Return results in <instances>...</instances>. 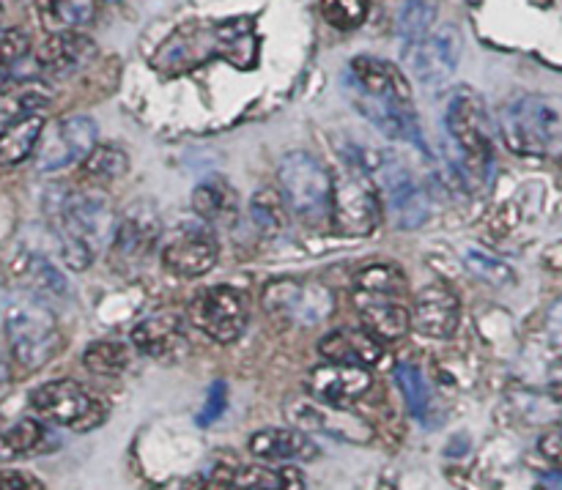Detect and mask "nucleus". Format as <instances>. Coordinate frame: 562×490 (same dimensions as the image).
<instances>
[{
    "label": "nucleus",
    "instance_id": "obj_26",
    "mask_svg": "<svg viewBox=\"0 0 562 490\" xmlns=\"http://www.w3.org/2000/svg\"><path fill=\"white\" fill-rule=\"evenodd\" d=\"M49 442H55V438L49 436L47 428L38 420L27 417V420H20L14 428H9L0 436V460H14L33 453H44L47 447H53Z\"/></svg>",
    "mask_w": 562,
    "mask_h": 490
},
{
    "label": "nucleus",
    "instance_id": "obj_12",
    "mask_svg": "<svg viewBox=\"0 0 562 490\" xmlns=\"http://www.w3.org/2000/svg\"><path fill=\"white\" fill-rule=\"evenodd\" d=\"M97 124L86 115H71V118L58 121L53 132L42 137L36 168L42 173H55V170L71 168L75 162H86L88 153L97 148Z\"/></svg>",
    "mask_w": 562,
    "mask_h": 490
},
{
    "label": "nucleus",
    "instance_id": "obj_5",
    "mask_svg": "<svg viewBox=\"0 0 562 490\" xmlns=\"http://www.w3.org/2000/svg\"><path fill=\"white\" fill-rule=\"evenodd\" d=\"M5 340L11 354L25 371H38L58 351V321L47 301L33 294H20L5 305Z\"/></svg>",
    "mask_w": 562,
    "mask_h": 490
},
{
    "label": "nucleus",
    "instance_id": "obj_17",
    "mask_svg": "<svg viewBox=\"0 0 562 490\" xmlns=\"http://www.w3.org/2000/svg\"><path fill=\"white\" fill-rule=\"evenodd\" d=\"M351 82L360 96L379 99V102L412 104V93L401 71L393 64L371 55H360L351 60Z\"/></svg>",
    "mask_w": 562,
    "mask_h": 490
},
{
    "label": "nucleus",
    "instance_id": "obj_41",
    "mask_svg": "<svg viewBox=\"0 0 562 490\" xmlns=\"http://www.w3.org/2000/svg\"><path fill=\"white\" fill-rule=\"evenodd\" d=\"M538 447H541L543 458H549L552 464L562 466V425L552 428V431L541 438V444H538Z\"/></svg>",
    "mask_w": 562,
    "mask_h": 490
},
{
    "label": "nucleus",
    "instance_id": "obj_4",
    "mask_svg": "<svg viewBox=\"0 0 562 490\" xmlns=\"http://www.w3.org/2000/svg\"><path fill=\"white\" fill-rule=\"evenodd\" d=\"M503 137L521 157H562V99L525 93L505 104L499 115Z\"/></svg>",
    "mask_w": 562,
    "mask_h": 490
},
{
    "label": "nucleus",
    "instance_id": "obj_11",
    "mask_svg": "<svg viewBox=\"0 0 562 490\" xmlns=\"http://www.w3.org/2000/svg\"><path fill=\"white\" fill-rule=\"evenodd\" d=\"M190 316L203 334H209L217 343H234L245 334L250 310H247V301L239 290L231 288V285H214V288L201 290L192 299Z\"/></svg>",
    "mask_w": 562,
    "mask_h": 490
},
{
    "label": "nucleus",
    "instance_id": "obj_23",
    "mask_svg": "<svg viewBox=\"0 0 562 490\" xmlns=\"http://www.w3.org/2000/svg\"><path fill=\"white\" fill-rule=\"evenodd\" d=\"M250 449L261 460H307L316 458L318 449L305 433L289 428H267L250 438Z\"/></svg>",
    "mask_w": 562,
    "mask_h": 490
},
{
    "label": "nucleus",
    "instance_id": "obj_14",
    "mask_svg": "<svg viewBox=\"0 0 562 490\" xmlns=\"http://www.w3.org/2000/svg\"><path fill=\"white\" fill-rule=\"evenodd\" d=\"M263 305L267 310L280 312L296 323H318L333 312V294L318 283L283 280V283L269 285Z\"/></svg>",
    "mask_w": 562,
    "mask_h": 490
},
{
    "label": "nucleus",
    "instance_id": "obj_36",
    "mask_svg": "<svg viewBox=\"0 0 562 490\" xmlns=\"http://www.w3.org/2000/svg\"><path fill=\"white\" fill-rule=\"evenodd\" d=\"M126 170H130L126 153L115 146L93 148L86 159V175H91V179H99V181L121 179Z\"/></svg>",
    "mask_w": 562,
    "mask_h": 490
},
{
    "label": "nucleus",
    "instance_id": "obj_29",
    "mask_svg": "<svg viewBox=\"0 0 562 490\" xmlns=\"http://www.w3.org/2000/svg\"><path fill=\"white\" fill-rule=\"evenodd\" d=\"M300 471L283 469L274 471L267 466H245V469L234 471L228 480V490H302Z\"/></svg>",
    "mask_w": 562,
    "mask_h": 490
},
{
    "label": "nucleus",
    "instance_id": "obj_35",
    "mask_svg": "<svg viewBox=\"0 0 562 490\" xmlns=\"http://www.w3.org/2000/svg\"><path fill=\"white\" fill-rule=\"evenodd\" d=\"M404 274L398 272V266H390V263H373V266H366L357 274V290H362V294L393 296L404 290Z\"/></svg>",
    "mask_w": 562,
    "mask_h": 490
},
{
    "label": "nucleus",
    "instance_id": "obj_22",
    "mask_svg": "<svg viewBox=\"0 0 562 490\" xmlns=\"http://www.w3.org/2000/svg\"><path fill=\"white\" fill-rule=\"evenodd\" d=\"M318 351L327 356L329 362H338V365H357L368 367L376 365L382 360V345L373 338L371 332H346V329H338V332H329L327 338L318 343Z\"/></svg>",
    "mask_w": 562,
    "mask_h": 490
},
{
    "label": "nucleus",
    "instance_id": "obj_24",
    "mask_svg": "<svg viewBox=\"0 0 562 490\" xmlns=\"http://www.w3.org/2000/svg\"><path fill=\"white\" fill-rule=\"evenodd\" d=\"M44 132L42 113H22L0 129V164H20L25 162L38 146Z\"/></svg>",
    "mask_w": 562,
    "mask_h": 490
},
{
    "label": "nucleus",
    "instance_id": "obj_1",
    "mask_svg": "<svg viewBox=\"0 0 562 490\" xmlns=\"http://www.w3.org/2000/svg\"><path fill=\"white\" fill-rule=\"evenodd\" d=\"M49 225L60 244V258L69 269L82 272L104 250L115 228L113 208L104 197L86 192L53 190L44 201Z\"/></svg>",
    "mask_w": 562,
    "mask_h": 490
},
{
    "label": "nucleus",
    "instance_id": "obj_2",
    "mask_svg": "<svg viewBox=\"0 0 562 490\" xmlns=\"http://www.w3.org/2000/svg\"><path fill=\"white\" fill-rule=\"evenodd\" d=\"M256 33L250 20H228L217 25H190L170 36L154 55V66L162 71H190L212 58H225L239 69L256 64Z\"/></svg>",
    "mask_w": 562,
    "mask_h": 490
},
{
    "label": "nucleus",
    "instance_id": "obj_34",
    "mask_svg": "<svg viewBox=\"0 0 562 490\" xmlns=\"http://www.w3.org/2000/svg\"><path fill=\"white\" fill-rule=\"evenodd\" d=\"M439 5L442 0H406V9L401 14V36L406 38V44H415L417 38L431 33Z\"/></svg>",
    "mask_w": 562,
    "mask_h": 490
},
{
    "label": "nucleus",
    "instance_id": "obj_30",
    "mask_svg": "<svg viewBox=\"0 0 562 490\" xmlns=\"http://www.w3.org/2000/svg\"><path fill=\"white\" fill-rule=\"evenodd\" d=\"M22 277L27 283V294L38 296V299H60L66 296V280L47 258L27 255L22 263Z\"/></svg>",
    "mask_w": 562,
    "mask_h": 490
},
{
    "label": "nucleus",
    "instance_id": "obj_37",
    "mask_svg": "<svg viewBox=\"0 0 562 490\" xmlns=\"http://www.w3.org/2000/svg\"><path fill=\"white\" fill-rule=\"evenodd\" d=\"M322 14L338 31H351L368 16V0H322Z\"/></svg>",
    "mask_w": 562,
    "mask_h": 490
},
{
    "label": "nucleus",
    "instance_id": "obj_6",
    "mask_svg": "<svg viewBox=\"0 0 562 490\" xmlns=\"http://www.w3.org/2000/svg\"><path fill=\"white\" fill-rule=\"evenodd\" d=\"M280 190L291 212L305 223L318 225L333 214V175L311 153L296 151L283 159Z\"/></svg>",
    "mask_w": 562,
    "mask_h": 490
},
{
    "label": "nucleus",
    "instance_id": "obj_25",
    "mask_svg": "<svg viewBox=\"0 0 562 490\" xmlns=\"http://www.w3.org/2000/svg\"><path fill=\"white\" fill-rule=\"evenodd\" d=\"M192 206L201 214V219L214 225L234 223L236 212H239V197H236L234 186L223 179L203 181L195 192H192Z\"/></svg>",
    "mask_w": 562,
    "mask_h": 490
},
{
    "label": "nucleus",
    "instance_id": "obj_19",
    "mask_svg": "<svg viewBox=\"0 0 562 490\" xmlns=\"http://www.w3.org/2000/svg\"><path fill=\"white\" fill-rule=\"evenodd\" d=\"M289 417L305 431L327 433L333 438H349V442H366L371 436V428L362 425L357 417H349L338 406L318 403V400H300L289 406Z\"/></svg>",
    "mask_w": 562,
    "mask_h": 490
},
{
    "label": "nucleus",
    "instance_id": "obj_8",
    "mask_svg": "<svg viewBox=\"0 0 562 490\" xmlns=\"http://www.w3.org/2000/svg\"><path fill=\"white\" fill-rule=\"evenodd\" d=\"M371 175H376L384 201H387L390 214L398 223V228L412 230L426 223L428 214H431V203H428L420 181L415 179V173L401 159L382 153L371 162Z\"/></svg>",
    "mask_w": 562,
    "mask_h": 490
},
{
    "label": "nucleus",
    "instance_id": "obj_42",
    "mask_svg": "<svg viewBox=\"0 0 562 490\" xmlns=\"http://www.w3.org/2000/svg\"><path fill=\"white\" fill-rule=\"evenodd\" d=\"M0 490H42V486L25 471H3L0 475Z\"/></svg>",
    "mask_w": 562,
    "mask_h": 490
},
{
    "label": "nucleus",
    "instance_id": "obj_33",
    "mask_svg": "<svg viewBox=\"0 0 562 490\" xmlns=\"http://www.w3.org/2000/svg\"><path fill=\"white\" fill-rule=\"evenodd\" d=\"M250 214L256 228L261 230L263 236H280L285 228H289V217H285L283 197L274 190H261L256 192L250 203Z\"/></svg>",
    "mask_w": 562,
    "mask_h": 490
},
{
    "label": "nucleus",
    "instance_id": "obj_20",
    "mask_svg": "<svg viewBox=\"0 0 562 490\" xmlns=\"http://www.w3.org/2000/svg\"><path fill=\"white\" fill-rule=\"evenodd\" d=\"M97 55V44L91 38H86L82 33L66 31V33H53V38L42 44L36 60L44 71L55 77H66L80 71L82 66H88Z\"/></svg>",
    "mask_w": 562,
    "mask_h": 490
},
{
    "label": "nucleus",
    "instance_id": "obj_3",
    "mask_svg": "<svg viewBox=\"0 0 562 490\" xmlns=\"http://www.w3.org/2000/svg\"><path fill=\"white\" fill-rule=\"evenodd\" d=\"M445 143L448 157L461 181H488L494 168L492 126L486 104L472 88H461L445 113Z\"/></svg>",
    "mask_w": 562,
    "mask_h": 490
},
{
    "label": "nucleus",
    "instance_id": "obj_16",
    "mask_svg": "<svg viewBox=\"0 0 562 490\" xmlns=\"http://www.w3.org/2000/svg\"><path fill=\"white\" fill-rule=\"evenodd\" d=\"M461 323V301L448 285H426L415 296V310H412V327L431 340L453 338Z\"/></svg>",
    "mask_w": 562,
    "mask_h": 490
},
{
    "label": "nucleus",
    "instance_id": "obj_13",
    "mask_svg": "<svg viewBox=\"0 0 562 490\" xmlns=\"http://www.w3.org/2000/svg\"><path fill=\"white\" fill-rule=\"evenodd\" d=\"M162 263L168 272L179 277H203L217 263V244L214 236L203 225H181L176 233L165 241Z\"/></svg>",
    "mask_w": 562,
    "mask_h": 490
},
{
    "label": "nucleus",
    "instance_id": "obj_45",
    "mask_svg": "<svg viewBox=\"0 0 562 490\" xmlns=\"http://www.w3.org/2000/svg\"><path fill=\"white\" fill-rule=\"evenodd\" d=\"M9 378V365H5V351H3V340H0V387L5 384Z\"/></svg>",
    "mask_w": 562,
    "mask_h": 490
},
{
    "label": "nucleus",
    "instance_id": "obj_40",
    "mask_svg": "<svg viewBox=\"0 0 562 490\" xmlns=\"http://www.w3.org/2000/svg\"><path fill=\"white\" fill-rule=\"evenodd\" d=\"M225 403H228V398H225V384L220 381V384H214L212 392H209L206 409H203L201 414H198V425H201V428L212 425V422L217 420V417L225 411Z\"/></svg>",
    "mask_w": 562,
    "mask_h": 490
},
{
    "label": "nucleus",
    "instance_id": "obj_38",
    "mask_svg": "<svg viewBox=\"0 0 562 490\" xmlns=\"http://www.w3.org/2000/svg\"><path fill=\"white\" fill-rule=\"evenodd\" d=\"M467 266H470V272H475L477 277H483L486 283H492V285L514 283V272H510L508 263H503L499 258L488 255V252L475 250V247H470V250H467Z\"/></svg>",
    "mask_w": 562,
    "mask_h": 490
},
{
    "label": "nucleus",
    "instance_id": "obj_31",
    "mask_svg": "<svg viewBox=\"0 0 562 490\" xmlns=\"http://www.w3.org/2000/svg\"><path fill=\"white\" fill-rule=\"evenodd\" d=\"M395 378H398V387H401V392H404L406 406H409V411L415 414V420L426 422L428 425V422H431V414H434V395H431V387H428V381H426V376H423L420 367L398 365Z\"/></svg>",
    "mask_w": 562,
    "mask_h": 490
},
{
    "label": "nucleus",
    "instance_id": "obj_10",
    "mask_svg": "<svg viewBox=\"0 0 562 490\" xmlns=\"http://www.w3.org/2000/svg\"><path fill=\"white\" fill-rule=\"evenodd\" d=\"M31 403L42 420L71 428V431H88V428H97L104 420L102 406L77 381L42 384L31 395Z\"/></svg>",
    "mask_w": 562,
    "mask_h": 490
},
{
    "label": "nucleus",
    "instance_id": "obj_7",
    "mask_svg": "<svg viewBox=\"0 0 562 490\" xmlns=\"http://www.w3.org/2000/svg\"><path fill=\"white\" fill-rule=\"evenodd\" d=\"M333 219L351 236H366L376 228L379 197L371 184V162L346 157V168L333 181Z\"/></svg>",
    "mask_w": 562,
    "mask_h": 490
},
{
    "label": "nucleus",
    "instance_id": "obj_21",
    "mask_svg": "<svg viewBox=\"0 0 562 490\" xmlns=\"http://www.w3.org/2000/svg\"><path fill=\"white\" fill-rule=\"evenodd\" d=\"M362 323L376 340H401L412 327V316L404 305L382 294H362L357 290Z\"/></svg>",
    "mask_w": 562,
    "mask_h": 490
},
{
    "label": "nucleus",
    "instance_id": "obj_28",
    "mask_svg": "<svg viewBox=\"0 0 562 490\" xmlns=\"http://www.w3.org/2000/svg\"><path fill=\"white\" fill-rule=\"evenodd\" d=\"M159 236V225L157 217L146 208H137L135 214L121 223L119 236H115V250L121 252L124 258H140L151 250V244L157 241Z\"/></svg>",
    "mask_w": 562,
    "mask_h": 490
},
{
    "label": "nucleus",
    "instance_id": "obj_18",
    "mask_svg": "<svg viewBox=\"0 0 562 490\" xmlns=\"http://www.w3.org/2000/svg\"><path fill=\"white\" fill-rule=\"evenodd\" d=\"M132 345L140 354L165 362L179 360L190 349L184 323H181V318L176 312H159V316H151L143 323H137L135 332H132Z\"/></svg>",
    "mask_w": 562,
    "mask_h": 490
},
{
    "label": "nucleus",
    "instance_id": "obj_43",
    "mask_svg": "<svg viewBox=\"0 0 562 490\" xmlns=\"http://www.w3.org/2000/svg\"><path fill=\"white\" fill-rule=\"evenodd\" d=\"M549 323H552V332H554V338H558L560 343H562V301H560V305H554V310H552V318H549Z\"/></svg>",
    "mask_w": 562,
    "mask_h": 490
},
{
    "label": "nucleus",
    "instance_id": "obj_39",
    "mask_svg": "<svg viewBox=\"0 0 562 490\" xmlns=\"http://www.w3.org/2000/svg\"><path fill=\"white\" fill-rule=\"evenodd\" d=\"M27 36L16 27H0V69L11 71L27 55Z\"/></svg>",
    "mask_w": 562,
    "mask_h": 490
},
{
    "label": "nucleus",
    "instance_id": "obj_15",
    "mask_svg": "<svg viewBox=\"0 0 562 490\" xmlns=\"http://www.w3.org/2000/svg\"><path fill=\"white\" fill-rule=\"evenodd\" d=\"M371 384L373 378L366 367L329 362V365L311 371V376H307V395L313 400H318V403L346 409L357 398H362L371 389Z\"/></svg>",
    "mask_w": 562,
    "mask_h": 490
},
{
    "label": "nucleus",
    "instance_id": "obj_44",
    "mask_svg": "<svg viewBox=\"0 0 562 490\" xmlns=\"http://www.w3.org/2000/svg\"><path fill=\"white\" fill-rule=\"evenodd\" d=\"M549 389H552L554 398L562 400V365L552 373V381H549Z\"/></svg>",
    "mask_w": 562,
    "mask_h": 490
},
{
    "label": "nucleus",
    "instance_id": "obj_27",
    "mask_svg": "<svg viewBox=\"0 0 562 490\" xmlns=\"http://www.w3.org/2000/svg\"><path fill=\"white\" fill-rule=\"evenodd\" d=\"M93 0H38V20L47 31L66 33L88 25L93 20Z\"/></svg>",
    "mask_w": 562,
    "mask_h": 490
},
{
    "label": "nucleus",
    "instance_id": "obj_9",
    "mask_svg": "<svg viewBox=\"0 0 562 490\" xmlns=\"http://www.w3.org/2000/svg\"><path fill=\"white\" fill-rule=\"evenodd\" d=\"M409 69L415 71V80L428 93H439L450 80L461 60V33L456 25H442L428 36L409 44Z\"/></svg>",
    "mask_w": 562,
    "mask_h": 490
},
{
    "label": "nucleus",
    "instance_id": "obj_32",
    "mask_svg": "<svg viewBox=\"0 0 562 490\" xmlns=\"http://www.w3.org/2000/svg\"><path fill=\"white\" fill-rule=\"evenodd\" d=\"M82 362H86L88 371L97 373V376L115 378L126 371V365H130V351H126L124 343H115V340H99V343H93L91 349L82 354Z\"/></svg>",
    "mask_w": 562,
    "mask_h": 490
}]
</instances>
